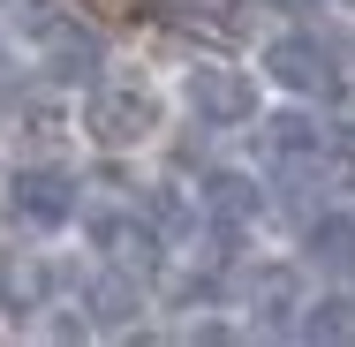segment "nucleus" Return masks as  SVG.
I'll return each instance as SVG.
<instances>
[{"label": "nucleus", "mask_w": 355, "mask_h": 347, "mask_svg": "<svg viewBox=\"0 0 355 347\" xmlns=\"http://www.w3.org/2000/svg\"><path fill=\"white\" fill-rule=\"evenodd\" d=\"M272 8H280V15H302V8H310V0H272Z\"/></svg>", "instance_id": "nucleus-14"}, {"label": "nucleus", "mask_w": 355, "mask_h": 347, "mask_svg": "<svg viewBox=\"0 0 355 347\" xmlns=\"http://www.w3.org/2000/svg\"><path fill=\"white\" fill-rule=\"evenodd\" d=\"M250 136H257V166H265V181H280V189H355V136L340 121H325L318 106H302V98H280V114L265 106L257 121H250Z\"/></svg>", "instance_id": "nucleus-1"}, {"label": "nucleus", "mask_w": 355, "mask_h": 347, "mask_svg": "<svg viewBox=\"0 0 355 347\" xmlns=\"http://www.w3.org/2000/svg\"><path fill=\"white\" fill-rule=\"evenodd\" d=\"M189 197H197V234L234 242V249L272 219V189H265V174H242V166H212Z\"/></svg>", "instance_id": "nucleus-8"}, {"label": "nucleus", "mask_w": 355, "mask_h": 347, "mask_svg": "<svg viewBox=\"0 0 355 347\" xmlns=\"http://www.w3.org/2000/svg\"><path fill=\"white\" fill-rule=\"evenodd\" d=\"M76 121H83V136L98 143V151H121V159H129V151H151V143L166 136L174 91H166L159 75H144L137 61H106V69L76 91Z\"/></svg>", "instance_id": "nucleus-2"}, {"label": "nucleus", "mask_w": 355, "mask_h": 347, "mask_svg": "<svg viewBox=\"0 0 355 347\" xmlns=\"http://www.w3.org/2000/svg\"><path fill=\"white\" fill-rule=\"evenodd\" d=\"M98 69H106V46H98V30H91V23L61 15V23L38 38V75H46V83H69V91H83Z\"/></svg>", "instance_id": "nucleus-10"}, {"label": "nucleus", "mask_w": 355, "mask_h": 347, "mask_svg": "<svg viewBox=\"0 0 355 347\" xmlns=\"http://www.w3.org/2000/svg\"><path fill=\"white\" fill-rule=\"evenodd\" d=\"M8 98H15V53L0 46V106H8Z\"/></svg>", "instance_id": "nucleus-13"}, {"label": "nucleus", "mask_w": 355, "mask_h": 347, "mask_svg": "<svg viewBox=\"0 0 355 347\" xmlns=\"http://www.w3.org/2000/svg\"><path fill=\"white\" fill-rule=\"evenodd\" d=\"M272 106V91H265V75L250 69V61H219V53H197V61H182L174 69V114L182 121H197V129H250L257 114Z\"/></svg>", "instance_id": "nucleus-3"}, {"label": "nucleus", "mask_w": 355, "mask_h": 347, "mask_svg": "<svg viewBox=\"0 0 355 347\" xmlns=\"http://www.w3.org/2000/svg\"><path fill=\"white\" fill-rule=\"evenodd\" d=\"M302 265H318V272H333V279H355V204L310 211V226H302Z\"/></svg>", "instance_id": "nucleus-11"}, {"label": "nucleus", "mask_w": 355, "mask_h": 347, "mask_svg": "<svg viewBox=\"0 0 355 347\" xmlns=\"http://www.w3.org/2000/svg\"><path fill=\"white\" fill-rule=\"evenodd\" d=\"M310 302V265L302 257H250L242 272H227V310L242 332L295 340V317Z\"/></svg>", "instance_id": "nucleus-5"}, {"label": "nucleus", "mask_w": 355, "mask_h": 347, "mask_svg": "<svg viewBox=\"0 0 355 347\" xmlns=\"http://www.w3.org/2000/svg\"><path fill=\"white\" fill-rule=\"evenodd\" d=\"M76 226H83V242H91V265H114V272L144 279V287L166 272V249H174V242H166V226L144 204H129V197H121V204H83Z\"/></svg>", "instance_id": "nucleus-7"}, {"label": "nucleus", "mask_w": 355, "mask_h": 347, "mask_svg": "<svg viewBox=\"0 0 355 347\" xmlns=\"http://www.w3.org/2000/svg\"><path fill=\"white\" fill-rule=\"evenodd\" d=\"M295 340L348 347V340H355V287H325V294H310L302 317H295Z\"/></svg>", "instance_id": "nucleus-12"}, {"label": "nucleus", "mask_w": 355, "mask_h": 347, "mask_svg": "<svg viewBox=\"0 0 355 347\" xmlns=\"http://www.w3.org/2000/svg\"><path fill=\"white\" fill-rule=\"evenodd\" d=\"M333 8H348V15H355V0H333Z\"/></svg>", "instance_id": "nucleus-15"}, {"label": "nucleus", "mask_w": 355, "mask_h": 347, "mask_svg": "<svg viewBox=\"0 0 355 347\" xmlns=\"http://www.w3.org/2000/svg\"><path fill=\"white\" fill-rule=\"evenodd\" d=\"M0 211L31 242H53V234H69L76 219H83V181H76L69 166H53V159H15L8 181H0Z\"/></svg>", "instance_id": "nucleus-6"}, {"label": "nucleus", "mask_w": 355, "mask_h": 347, "mask_svg": "<svg viewBox=\"0 0 355 347\" xmlns=\"http://www.w3.org/2000/svg\"><path fill=\"white\" fill-rule=\"evenodd\" d=\"M250 69L265 75L272 98H302V106H333V98H348V69H340V53H333L318 30H302V23L272 30V38L250 53Z\"/></svg>", "instance_id": "nucleus-4"}, {"label": "nucleus", "mask_w": 355, "mask_h": 347, "mask_svg": "<svg viewBox=\"0 0 355 347\" xmlns=\"http://www.w3.org/2000/svg\"><path fill=\"white\" fill-rule=\"evenodd\" d=\"M69 294H76L69 272H61L46 249H0V317H15V325L38 332V317H46L53 302H69Z\"/></svg>", "instance_id": "nucleus-9"}]
</instances>
